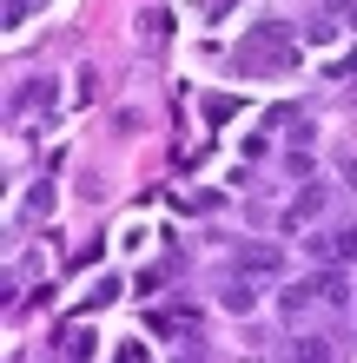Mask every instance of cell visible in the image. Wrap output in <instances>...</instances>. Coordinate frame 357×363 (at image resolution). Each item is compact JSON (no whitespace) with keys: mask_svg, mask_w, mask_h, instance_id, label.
<instances>
[{"mask_svg":"<svg viewBox=\"0 0 357 363\" xmlns=\"http://www.w3.org/2000/svg\"><path fill=\"white\" fill-rule=\"evenodd\" d=\"M20 211H27V218H47V211H53V179H40L27 199H20Z\"/></svg>","mask_w":357,"mask_h":363,"instance_id":"9","label":"cell"},{"mask_svg":"<svg viewBox=\"0 0 357 363\" xmlns=\"http://www.w3.org/2000/svg\"><path fill=\"white\" fill-rule=\"evenodd\" d=\"M351 27H357V0H351Z\"/></svg>","mask_w":357,"mask_h":363,"instance_id":"14","label":"cell"},{"mask_svg":"<svg viewBox=\"0 0 357 363\" xmlns=\"http://www.w3.org/2000/svg\"><path fill=\"white\" fill-rule=\"evenodd\" d=\"M238 73H278V67H291L298 60V40H291V27L285 20H258L245 40H238Z\"/></svg>","mask_w":357,"mask_h":363,"instance_id":"1","label":"cell"},{"mask_svg":"<svg viewBox=\"0 0 357 363\" xmlns=\"http://www.w3.org/2000/svg\"><path fill=\"white\" fill-rule=\"evenodd\" d=\"M219 304L232 311V317H251V311H258V277L232 264V277H225V284H219Z\"/></svg>","mask_w":357,"mask_h":363,"instance_id":"5","label":"cell"},{"mask_svg":"<svg viewBox=\"0 0 357 363\" xmlns=\"http://www.w3.org/2000/svg\"><path fill=\"white\" fill-rule=\"evenodd\" d=\"M351 297H344V277H331V271H318V277H298V284L285 291V317L298 324V317H311V311H344Z\"/></svg>","mask_w":357,"mask_h":363,"instance_id":"2","label":"cell"},{"mask_svg":"<svg viewBox=\"0 0 357 363\" xmlns=\"http://www.w3.org/2000/svg\"><path fill=\"white\" fill-rule=\"evenodd\" d=\"M13 113H53V79H33V86L13 93Z\"/></svg>","mask_w":357,"mask_h":363,"instance_id":"7","label":"cell"},{"mask_svg":"<svg viewBox=\"0 0 357 363\" xmlns=\"http://www.w3.org/2000/svg\"><path fill=\"white\" fill-rule=\"evenodd\" d=\"M93 344H99L93 324H67L60 330V357H93Z\"/></svg>","mask_w":357,"mask_h":363,"instance_id":"8","label":"cell"},{"mask_svg":"<svg viewBox=\"0 0 357 363\" xmlns=\"http://www.w3.org/2000/svg\"><path fill=\"white\" fill-rule=\"evenodd\" d=\"M232 264L251 271V277H285V251H278V245H265V238H245V245L232 251Z\"/></svg>","mask_w":357,"mask_h":363,"instance_id":"4","label":"cell"},{"mask_svg":"<svg viewBox=\"0 0 357 363\" xmlns=\"http://www.w3.org/2000/svg\"><path fill=\"white\" fill-rule=\"evenodd\" d=\"M304 251L318 264H357V225H338V231H318V238H304Z\"/></svg>","mask_w":357,"mask_h":363,"instance_id":"3","label":"cell"},{"mask_svg":"<svg viewBox=\"0 0 357 363\" xmlns=\"http://www.w3.org/2000/svg\"><path fill=\"white\" fill-rule=\"evenodd\" d=\"M232 113H238V99H225V93H212V99H205V119H212V125H225Z\"/></svg>","mask_w":357,"mask_h":363,"instance_id":"10","label":"cell"},{"mask_svg":"<svg viewBox=\"0 0 357 363\" xmlns=\"http://www.w3.org/2000/svg\"><path fill=\"white\" fill-rule=\"evenodd\" d=\"M33 7H40V0H33Z\"/></svg>","mask_w":357,"mask_h":363,"instance_id":"15","label":"cell"},{"mask_svg":"<svg viewBox=\"0 0 357 363\" xmlns=\"http://www.w3.org/2000/svg\"><path fill=\"white\" fill-rule=\"evenodd\" d=\"M113 297H119V277H99V284H93V291H87V304H93V311H99V304H113Z\"/></svg>","mask_w":357,"mask_h":363,"instance_id":"11","label":"cell"},{"mask_svg":"<svg viewBox=\"0 0 357 363\" xmlns=\"http://www.w3.org/2000/svg\"><path fill=\"white\" fill-rule=\"evenodd\" d=\"M331 79H344V86H357V53H344V60H338V73H331Z\"/></svg>","mask_w":357,"mask_h":363,"instance_id":"13","label":"cell"},{"mask_svg":"<svg viewBox=\"0 0 357 363\" xmlns=\"http://www.w3.org/2000/svg\"><path fill=\"white\" fill-rule=\"evenodd\" d=\"M145 33H153V40H165V33H172V13H165V7H153V13H145Z\"/></svg>","mask_w":357,"mask_h":363,"instance_id":"12","label":"cell"},{"mask_svg":"<svg viewBox=\"0 0 357 363\" xmlns=\"http://www.w3.org/2000/svg\"><path fill=\"white\" fill-rule=\"evenodd\" d=\"M324 205H331V185H318V179H311L298 199L285 205V231H298V225H311V218H324Z\"/></svg>","mask_w":357,"mask_h":363,"instance_id":"6","label":"cell"}]
</instances>
